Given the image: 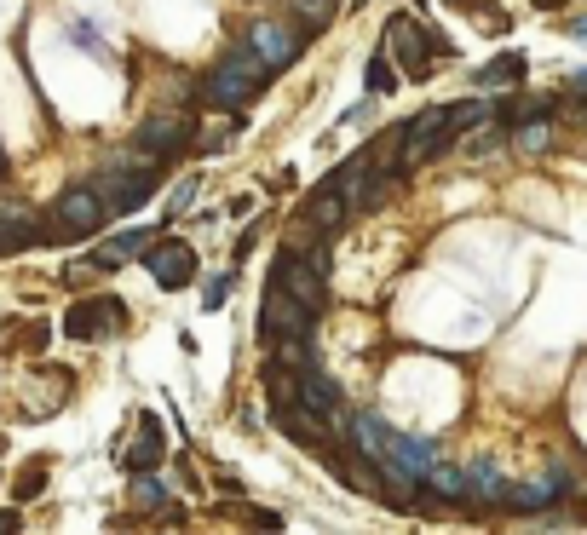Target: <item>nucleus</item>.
I'll return each mask as SVG.
<instances>
[{
  "label": "nucleus",
  "mask_w": 587,
  "mask_h": 535,
  "mask_svg": "<svg viewBox=\"0 0 587 535\" xmlns=\"http://www.w3.org/2000/svg\"><path fill=\"white\" fill-rule=\"evenodd\" d=\"M265 64H259V52L254 47H236L231 58H219L213 64V75H208V87H202V98H208L213 110H242L248 98L265 87Z\"/></svg>",
  "instance_id": "f257e3e1"
},
{
  "label": "nucleus",
  "mask_w": 587,
  "mask_h": 535,
  "mask_svg": "<svg viewBox=\"0 0 587 535\" xmlns=\"http://www.w3.org/2000/svg\"><path fill=\"white\" fill-rule=\"evenodd\" d=\"M150 162H156V156H133V167H110V173H98V202H104V208H116V213H133L144 202V196H150V185H156V173H150Z\"/></svg>",
  "instance_id": "f03ea898"
},
{
  "label": "nucleus",
  "mask_w": 587,
  "mask_h": 535,
  "mask_svg": "<svg viewBox=\"0 0 587 535\" xmlns=\"http://www.w3.org/2000/svg\"><path fill=\"white\" fill-rule=\"evenodd\" d=\"M398 185L386 167H375V156H357V162H346L340 173H334V190L346 196V208L352 213H369V208H380L386 202V190Z\"/></svg>",
  "instance_id": "7ed1b4c3"
},
{
  "label": "nucleus",
  "mask_w": 587,
  "mask_h": 535,
  "mask_svg": "<svg viewBox=\"0 0 587 535\" xmlns=\"http://www.w3.org/2000/svg\"><path fill=\"white\" fill-rule=\"evenodd\" d=\"M438 52H444V41H438V35H426L415 18H403V12H398V18L386 24V58L403 64V75H421Z\"/></svg>",
  "instance_id": "20e7f679"
},
{
  "label": "nucleus",
  "mask_w": 587,
  "mask_h": 535,
  "mask_svg": "<svg viewBox=\"0 0 587 535\" xmlns=\"http://www.w3.org/2000/svg\"><path fill=\"white\" fill-rule=\"evenodd\" d=\"M317 317H323V311H311L300 294H288L282 282H271V288H265V305H259V334H306L311 340Z\"/></svg>",
  "instance_id": "39448f33"
},
{
  "label": "nucleus",
  "mask_w": 587,
  "mask_h": 535,
  "mask_svg": "<svg viewBox=\"0 0 587 535\" xmlns=\"http://www.w3.org/2000/svg\"><path fill=\"white\" fill-rule=\"evenodd\" d=\"M444 104H432V110H421V116L409 121V127H403V173H415V167H426L432 162V156H438V150H444L449 144V127H444Z\"/></svg>",
  "instance_id": "423d86ee"
},
{
  "label": "nucleus",
  "mask_w": 587,
  "mask_h": 535,
  "mask_svg": "<svg viewBox=\"0 0 587 535\" xmlns=\"http://www.w3.org/2000/svg\"><path fill=\"white\" fill-rule=\"evenodd\" d=\"M323 461L334 466V478H340V484L346 489H357V495H380V501H392V478H386V472H380V461L375 455H363V449H357V455H340V449H323Z\"/></svg>",
  "instance_id": "0eeeda50"
},
{
  "label": "nucleus",
  "mask_w": 587,
  "mask_h": 535,
  "mask_svg": "<svg viewBox=\"0 0 587 535\" xmlns=\"http://www.w3.org/2000/svg\"><path fill=\"white\" fill-rule=\"evenodd\" d=\"M144 265H150V277L162 282V288H190V282H196V248L179 242V236L150 242V248H144Z\"/></svg>",
  "instance_id": "6e6552de"
},
{
  "label": "nucleus",
  "mask_w": 587,
  "mask_h": 535,
  "mask_svg": "<svg viewBox=\"0 0 587 535\" xmlns=\"http://www.w3.org/2000/svg\"><path fill=\"white\" fill-rule=\"evenodd\" d=\"M248 47L259 52V64L277 75V70H288L294 58H300V47H306V35L300 29H288V24H254L248 29Z\"/></svg>",
  "instance_id": "1a4fd4ad"
},
{
  "label": "nucleus",
  "mask_w": 587,
  "mask_h": 535,
  "mask_svg": "<svg viewBox=\"0 0 587 535\" xmlns=\"http://www.w3.org/2000/svg\"><path fill=\"white\" fill-rule=\"evenodd\" d=\"M271 282H282L288 294H300L311 311H323V282H329V271H317V265L300 259L294 248H282V254H277V277H271Z\"/></svg>",
  "instance_id": "9d476101"
},
{
  "label": "nucleus",
  "mask_w": 587,
  "mask_h": 535,
  "mask_svg": "<svg viewBox=\"0 0 587 535\" xmlns=\"http://www.w3.org/2000/svg\"><path fill=\"white\" fill-rule=\"evenodd\" d=\"M127 323V311H121L116 300H81L64 317V334H75V340H104V334H116V328Z\"/></svg>",
  "instance_id": "9b49d317"
},
{
  "label": "nucleus",
  "mask_w": 587,
  "mask_h": 535,
  "mask_svg": "<svg viewBox=\"0 0 587 535\" xmlns=\"http://www.w3.org/2000/svg\"><path fill=\"white\" fill-rule=\"evenodd\" d=\"M52 219H58V236H93L104 225V202H98V190H70Z\"/></svg>",
  "instance_id": "f8f14e48"
},
{
  "label": "nucleus",
  "mask_w": 587,
  "mask_h": 535,
  "mask_svg": "<svg viewBox=\"0 0 587 535\" xmlns=\"http://www.w3.org/2000/svg\"><path fill=\"white\" fill-rule=\"evenodd\" d=\"M300 409H317V415H329L334 426H346V415H340V386H334L317 363L300 369Z\"/></svg>",
  "instance_id": "ddd939ff"
},
{
  "label": "nucleus",
  "mask_w": 587,
  "mask_h": 535,
  "mask_svg": "<svg viewBox=\"0 0 587 535\" xmlns=\"http://www.w3.org/2000/svg\"><path fill=\"white\" fill-rule=\"evenodd\" d=\"M346 219H352V208H346V196H340V190H334V179L323 190H317V196H311L306 202V225L317 236H334L340 231V225H346Z\"/></svg>",
  "instance_id": "4468645a"
},
{
  "label": "nucleus",
  "mask_w": 587,
  "mask_h": 535,
  "mask_svg": "<svg viewBox=\"0 0 587 535\" xmlns=\"http://www.w3.org/2000/svg\"><path fill=\"white\" fill-rule=\"evenodd\" d=\"M190 133H185V121H167V116H150L139 127V150L144 156H173V150H185Z\"/></svg>",
  "instance_id": "2eb2a0df"
},
{
  "label": "nucleus",
  "mask_w": 587,
  "mask_h": 535,
  "mask_svg": "<svg viewBox=\"0 0 587 535\" xmlns=\"http://www.w3.org/2000/svg\"><path fill=\"white\" fill-rule=\"evenodd\" d=\"M121 461L133 466V472H150V466L162 461V426H156L150 415H139V443H127Z\"/></svg>",
  "instance_id": "dca6fc26"
},
{
  "label": "nucleus",
  "mask_w": 587,
  "mask_h": 535,
  "mask_svg": "<svg viewBox=\"0 0 587 535\" xmlns=\"http://www.w3.org/2000/svg\"><path fill=\"white\" fill-rule=\"evenodd\" d=\"M553 489H564V472H547L541 484H518V489H507L501 501H507L513 512H541L547 501H553Z\"/></svg>",
  "instance_id": "f3484780"
},
{
  "label": "nucleus",
  "mask_w": 587,
  "mask_h": 535,
  "mask_svg": "<svg viewBox=\"0 0 587 535\" xmlns=\"http://www.w3.org/2000/svg\"><path fill=\"white\" fill-rule=\"evenodd\" d=\"M265 392H271V409H300V369H288V363H277V369L265 374Z\"/></svg>",
  "instance_id": "a211bd4d"
},
{
  "label": "nucleus",
  "mask_w": 587,
  "mask_h": 535,
  "mask_svg": "<svg viewBox=\"0 0 587 535\" xmlns=\"http://www.w3.org/2000/svg\"><path fill=\"white\" fill-rule=\"evenodd\" d=\"M144 248H150V236H144V231H127V236H110V242H104V248H98V254H93V265H98V271H116L121 259H133V254H144Z\"/></svg>",
  "instance_id": "6ab92c4d"
},
{
  "label": "nucleus",
  "mask_w": 587,
  "mask_h": 535,
  "mask_svg": "<svg viewBox=\"0 0 587 535\" xmlns=\"http://www.w3.org/2000/svg\"><path fill=\"white\" fill-rule=\"evenodd\" d=\"M513 75H524V58H518V52H501L495 64H484V70H478V87H507Z\"/></svg>",
  "instance_id": "aec40b11"
},
{
  "label": "nucleus",
  "mask_w": 587,
  "mask_h": 535,
  "mask_svg": "<svg viewBox=\"0 0 587 535\" xmlns=\"http://www.w3.org/2000/svg\"><path fill=\"white\" fill-rule=\"evenodd\" d=\"M484 116H495L484 98H467V104H449V116H444V127H449V139L461 133V127H472V121H484Z\"/></svg>",
  "instance_id": "412c9836"
},
{
  "label": "nucleus",
  "mask_w": 587,
  "mask_h": 535,
  "mask_svg": "<svg viewBox=\"0 0 587 535\" xmlns=\"http://www.w3.org/2000/svg\"><path fill=\"white\" fill-rule=\"evenodd\" d=\"M369 93L386 98V93H398V70H392V58H386V47L369 58Z\"/></svg>",
  "instance_id": "4be33fe9"
},
{
  "label": "nucleus",
  "mask_w": 587,
  "mask_h": 535,
  "mask_svg": "<svg viewBox=\"0 0 587 535\" xmlns=\"http://www.w3.org/2000/svg\"><path fill=\"white\" fill-rule=\"evenodd\" d=\"M426 484H432V489H444L449 501H461V495H467V472H455V466L438 461L432 472H426Z\"/></svg>",
  "instance_id": "5701e85b"
},
{
  "label": "nucleus",
  "mask_w": 587,
  "mask_h": 535,
  "mask_svg": "<svg viewBox=\"0 0 587 535\" xmlns=\"http://www.w3.org/2000/svg\"><path fill=\"white\" fill-rule=\"evenodd\" d=\"M495 489H501V472H495L490 461H478L467 472V495H495Z\"/></svg>",
  "instance_id": "b1692460"
},
{
  "label": "nucleus",
  "mask_w": 587,
  "mask_h": 535,
  "mask_svg": "<svg viewBox=\"0 0 587 535\" xmlns=\"http://www.w3.org/2000/svg\"><path fill=\"white\" fill-rule=\"evenodd\" d=\"M29 236H35V225H24V219H12V213L0 219V248H24Z\"/></svg>",
  "instance_id": "393cba45"
},
{
  "label": "nucleus",
  "mask_w": 587,
  "mask_h": 535,
  "mask_svg": "<svg viewBox=\"0 0 587 535\" xmlns=\"http://www.w3.org/2000/svg\"><path fill=\"white\" fill-rule=\"evenodd\" d=\"M294 12H300L311 29H323V24L334 18V0H294Z\"/></svg>",
  "instance_id": "a878e982"
},
{
  "label": "nucleus",
  "mask_w": 587,
  "mask_h": 535,
  "mask_svg": "<svg viewBox=\"0 0 587 535\" xmlns=\"http://www.w3.org/2000/svg\"><path fill=\"white\" fill-rule=\"evenodd\" d=\"M133 507L156 512V507H162V484H156V478H139V484H133Z\"/></svg>",
  "instance_id": "bb28decb"
},
{
  "label": "nucleus",
  "mask_w": 587,
  "mask_h": 535,
  "mask_svg": "<svg viewBox=\"0 0 587 535\" xmlns=\"http://www.w3.org/2000/svg\"><path fill=\"white\" fill-rule=\"evenodd\" d=\"M541 121H547V116H541ZM541 121L518 133V150H524V156H536V150H547V127H541Z\"/></svg>",
  "instance_id": "cd10ccee"
},
{
  "label": "nucleus",
  "mask_w": 587,
  "mask_h": 535,
  "mask_svg": "<svg viewBox=\"0 0 587 535\" xmlns=\"http://www.w3.org/2000/svg\"><path fill=\"white\" fill-rule=\"evenodd\" d=\"M225 294H231V277H208V282H202V305H208V311H219Z\"/></svg>",
  "instance_id": "c85d7f7f"
},
{
  "label": "nucleus",
  "mask_w": 587,
  "mask_h": 535,
  "mask_svg": "<svg viewBox=\"0 0 587 535\" xmlns=\"http://www.w3.org/2000/svg\"><path fill=\"white\" fill-rule=\"evenodd\" d=\"M190 196H196V185H179V190H173V202H167V219H173V213H185Z\"/></svg>",
  "instance_id": "c756f323"
},
{
  "label": "nucleus",
  "mask_w": 587,
  "mask_h": 535,
  "mask_svg": "<svg viewBox=\"0 0 587 535\" xmlns=\"http://www.w3.org/2000/svg\"><path fill=\"white\" fill-rule=\"evenodd\" d=\"M570 87H576V98H587V70H576V75H570Z\"/></svg>",
  "instance_id": "7c9ffc66"
},
{
  "label": "nucleus",
  "mask_w": 587,
  "mask_h": 535,
  "mask_svg": "<svg viewBox=\"0 0 587 535\" xmlns=\"http://www.w3.org/2000/svg\"><path fill=\"white\" fill-rule=\"evenodd\" d=\"M570 35H576V41H587V18H576V24H570Z\"/></svg>",
  "instance_id": "2f4dec72"
},
{
  "label": "nucleus",
  "mask_w": 587,
  "mask_h": 535,
  "mask_svg": "<svg viewBox=\"0 0 587 535\" xmlns=\"http://www.w3.org/2000/svg\"><path fill=\"white\" fill-rule=\"evenodd\" d=\"M0 530H18V518H12V512H0Z\"/></svg>",
  "instance_id": "473e14b6"
},
{
  "label": "nucleus",
  "mask_w": 587,
  "mask_h": 535,
  "mask_svg": "<svg viewBox=\"0 0 587 535\" xmlns=\"http://www.w3.org/2000/svg\"><path fill=\"white\" fill-rule=\"evenodd\" d=\"M536 6H541V12H553V6H564V0H536Z\"/></svg>",
  "instance_id": "72a5a7b5"
}]
</instances>
